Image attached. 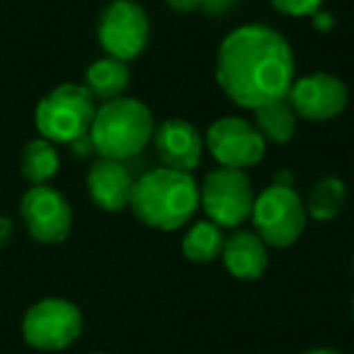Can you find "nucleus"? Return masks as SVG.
<instances>
[{
    "label": "nucleus",
    "instance_id": "nucleus-1",
    "mask_svg": "<svg viewBox=\"0 0 354 354\" xmlns=\"http://www.w3.org/2000/svg\"><path fill=\"white\" fill-rule=\"evenodd\" d=\"M214 75L233 104L252 109L284 100L296 80L294 51L281 32L267 25H243L223 37Z\"/></svg>",
    "mask_w": 354,
    "mask_h": 354
},
{
    "label": "nucleus",
    "instance_id": "nucleus-2",
    "mask_svg": "<svg viewBox=\"0 0 354 354\" xmlns=\"http://www.w3.org/2000/svg\"><path fill=\"white\" fill-rule=\"evenodd\" d=\"M129 209L156 231H180L199 212V183L192 172L156 167L136 177Z\"/></svg>",
    "mask_w": 354,
    "mask_h": 354
},
{
    "label": "nucleus",
    "instance_id": "nucleus-3",
    "mask_svg": "<svg viewBox=\"0 0 354 354\" xmlns=\"http://www.w3.org/2000/svg\"><path fill=\"white\" fill-rule=\"evenodd\" d=\"M156 119L153 112L136 97H117L97 104L90 138L97 156L124 160L136 158L153 141Z\"/></svg>",
    "mask_w": 354,
    "mask_h": 354
},
{
    "label": "nucleus",
    "instance_id": "nucleus-4",
    "mask_svg": "<svg viewBox=\"0 0 354 354\" xmlns=\"http://www.w3.org/2000/svg\"><path fill=\"white\" fill-rule=\"evenodd\" d=\"M97 102L85 85L64 83L46 93L35 109V127L41 138L51 143H66L90 133Z\"/></svg>",
    "mask_w": 354,
    "mask_h": 354
},
{
    "label": "nucleus",
    "instance_id": "nucleus-5",
    "mask_svg": "<svg viewBox=\"0 0 354 354\" xmlns=\"http://www.w3.org/2000/svg\"><path fill=\"white\" fill-rule=\"evenodd\" d=\"M250 221L267 248H291L306 231V204L294 187L274 185L255 194Z\"/></svg>",
    "mask_w": 354,
    "mask_h": 354
},
{
    "label": "nucleus",
    "instance_id": "nucleus-6",
    "mask_svg": "<svg viewBox=\"0 0 354 354\" xmlns=\"http://www.w3.org/2000/svg\"><path fill=\"white\" fill-rule=\"evenodd\" d=\"M255 189L245 170L216 167L199 185V209L221 228H241L250 218Z\"/></svg>",
    "mask_w": 354,
    "mask_h": 354
},
{
    "label": "nucleus",
    "instance_id": "nucleus-7",
    "mask_svg": "<svg viewBox=\"0 0 354 354\" xmlns=\"http://www.w3.org/2000/svg\"><path fill=\"white\" fill-rule=\"evenodd\" d=\"M83 333V313L73 301L41 299L22 318V337L37 352H64Z\"/></svg>",
    "mask_w": 354,
    "mask_h": 354
},
{
    "label": "nucleus",
    "instance_id": "nucleus-8",
    "mask_svg": "<svg viewBox=\"0 0 354 354\" xmlns=\"http://www.w3.org/2000/svg\"><path fill=\"white\" fill-rule=\"evenodd\" d=\"M151 39L148 12L136 0H109L97 17V41L104 56L133 61L146 51Z\"/></svg>",
    "mask_w": 354,
    "mask_h": 354
},
{
    "label": "nucleus",
    "instance_id": "nucleus-9",
    "mask_svg": "<svg viewBox=\"0 0 354 354\" xmlns=\"http://www.w3.org/2000/svg\"><path fill=\"white\" fill-rule=\"evenodd\" d=\"M20 216L30 238L41 245H59L73 228V209L68 199L51 185H35L22 194Z\"/></svg>",
    "mask_w": 354,
    "mask_h": 354
},
{
    "label": "nucleus",
    "instance_id": "nucleus-10",
    "mask_svg": "<svg viewBox=\"0 0 354 354\" xmlns=\"http://www.w3.org/2000/svg\"><path fill=\"white\" fill-rule=\"evenodd\" d=\"M204 146L209 148L218 167L248 170L265 158L267 143L255 124L243 117H221L212 122L204 133Z\"/></svg>",
    "mask_w": 354,
    "mask_h": 354
},
{
    "label": "nucleus",
    "instance_id": "nucleus-11",
    "mask_svg": "<svg viewBox=\"0 0 354 354\" xmlns=\"http://www.w3.org/2000/svg\"><path fill=\"white\" fill-rule=\"evenodd\" d=\"M286 100L299 119L330 122L347 109L349 90L342 78L325 73V71H315V73L296 78L286 93Z\"/></svg>",
    "mask_w": 354,
    "mask_h": 354
},
{
    "label": "nucleus",
    "instance_id": "nucleus-12",
    "mask_svg": "<svg viewBox=\"0 0 354 354\" xmlns=\"http://www.w3.org/2000/svg\"><path fill=\"white\" fill-rule=\"evenodd\" d=\"M153 146H156L158 160L162 167L172 170L194 172L204 156V136L192 122L183 117H170L156 124L153 131Z\"/></svg>",
    "mask_w": 354,
    "mask_h": 354
},
{
    "label": "nucleus",
    "instance_id": "nucleus-13",
    "mask_svg": "<svg viewBox=\"0 0 354 354\" xmlns=\"http://www.w3.org/2000/svg\"><path fill=\"white\" fill-rule=\"evenodd\" d=\"M133 175L124 160H114V158L97 156L88 167V177H85V187L93 199V204L102 212L117 214L129 209L133 192Z\"/></svg>",
    "mask_w": 354,
    "mask_h": 354
},
{
    "label": "nucleus",
    "instance_id": "nucleus-14",
    "mask_svg": "<svg viewBox=\"0 0 354 354\" xmlns=\"http://www.w3.org/2000/svg\"><path fill=\"white\" fill-rule=\"evenodd\" d=\"M221 260L233 279L255 281L267 272L270 252H267V243L262 241L255 231L236 228V231H233L231 236H226V241H223Z\"/></svg>",
    "mask_w": 354,
    "mask_h": 354
},
{
    "label": "nucleus",
    "instance_id": "nucleus-15",
    "mask_svg": "<svg viewBox=\"0 0 354 354\" xmlns=\"http://www.w3.org/2000/svg\"><path fill=\"white\" fill-rule=\"evenodd\" d=\"M85 90L95 97V102H109V100L124 97L129 83H131V68L127 61L114 56H100L85 71Z\"/></svg>",
    "mask_w": 354,
    "mask_h": 354
},
{
    "label": "nucleus",
    "instance_id": "nucleus-16",
    "mask_svg": "<svg viewBox=\"0 0 354 354\" xmlns=\"http://www.w3.org/2000/svg\"><path fill=\"white\" fill-rule=\"evenodd\" d=\"M255 129L260 131V136L265 138V143H277L284 146L294 138L296 127H299V117H296L294 107L289 104V100H274L267 102L262 107L255 109Z\"/></svg>",
    "mask_w": 354,
    "mask_h": 354
},
{
    "label": "nucleus",
    "instance_id": "nucleus-17",
    "mask_svg": "<svg viewBox=\"0 0 354 354\" xmlns=\"http://www.w3.org/2000/svg\"><path fill=\"white\" fill-rule=\"evenodd\" d=\"M344 202H347V185L335 175H328L310 187L308 197H306V214L308 218L320 223L335 221L342 212Z\"/></svg>",
    "mask_w": 354,
    "mask_h": 354
},
{
    "label": "nucleus",
    "instance_id": "nucleus-18",
    "mask_svg": "<svg viewBox=\"0 0 354 354\" xmlns=\"http://www.w3.org/2000/svg\"><path fill=\"white\" fill-rule=\"evenodd\" d=\"M61 167V156L56 151V143L46 138H35L25 146L20 158L22 177L35 187V185H49Z\"/></svg>",
    "mask_w": 354,
    "mask_h": 354
},
{
    "label": "nucleus",
    "instance_id": "nucleus-19",
    "mask_svg": "<svg viewBox=\"0 0 354 354\" xmlns=\"http://www.w3.org/2000/svg\"><path fill=\"white\" fill-rule=\"evenodd\" d=\"M223 228L214 221H197L187 233L183 236V255L194 265H209L218 260L223 250Z\"/></svg>",
    "mask_w": 354,
    "mask_h": 354
},
{
    "label": "nucleus",
    "instance_id": "nucleus-20",
    "mask_svg": "<svg viewBox=\"0 0 354 354\" xmlns=\"http://www.w3.org/2000/svg\"><path fill=\"white\" fill-rule=\"evenodd\" d=\"M272 8L286 17H313L323 10V0H270Z\"/></svg>",
    "mask_w": 354,
    "mask_h": 354
},
{
    "label": "nucleus",
    "instance_id": "nucleus-21",
    "mask_svg": "<svg viewBox=\"0 0 354 354\" xmlns=\"http://www.w3.org/2000/svg\"><path fill=\"white\" fill-rule=\"evenodd\" d=\"M236 3L238 0H202V8H199V10L212 17H226L228 12L236 8Z\"/></svg>",
    "mask_w": 354,
    "mask_h": 354
},
{
    "label": "nucleus",
    "instance_id": "nucleus-22",
    "mask_svg": "<svg viewBox=\"0 0 354 354\" xmlns=\"http://www.w3.org/2000/svg\"><path fill=\"white\" fill-rule=\"evenodd\" d=\"M71 153H73L75 158H90V156H97V151H95V143L93 138H90V133H85V136L75 138V141L68 143Z\"/></svg>",
    "mask_w": 354,
    "mask_h": 354
},
{
    "label": "nucleus",
    "instance_id": "nucleus-23",
    "mask_svg": "<svg viewBox=\"0 0 354 354\" xmlns=\"http://www.w3.org/2000/svg\"><path fill=\"white\" fill-rule=\"evenodd\" d=\"M165 3L175 12H197L202 8V0H165Z\"/></svg>",
    "mask_w": 354,
    "mask_h": 354
},
{
    "label": "nucleus",
    "instance_id": "nucleus-24",
    "mask_svg": "<svg viewBox=\"0 0 354 354\" xmlns=\"http://www.w3.org/2000/svg\"><path fill=\"white\" fill-rule=\"evenodd\" d=\"M310 20H313V30L315 32H330V30H333V15H330V12L318 10L313 17H310Z\"/></svg>",
    "mask_w": 354,
    "mask_h": 354
},
{
    "label": "nucleus",
    "instance_id": "nucleus-25",
    "mask_svg": "<svg viewBox=\"0 0 354 354\" xmlns=\"http://www.w3.org/2000/svg\"><path fill=\"white\" fill-rule=\"evenodd\" d=\"M10 236H12V218L0 214V250L10 243Z\"/></svg>",
    "mask_w": 354,
    "mask_h": 354
},
{
    "label": "nucleus",
    "instance_id": "nucleus-26",
    "mask_svg": "<svg viewBox=\"0 0 354 354\" xmlns=\"http://www.w3.org/2000/svg\"><path fill=\"white\" fill-rule=\"evenodd\" d=\"M304 354H339L337 349H330V347H318V349H308Z\"/></svg>",
    "mask_w": 354,
    "mask_h": 354
},
{
    "label": "nucleus",
    "instance_id": "nucleus-27",
    "mask_svg": "<svg viewBox=\"0 0 354 354\" xmlns=\"http://www.w3.org/2000/svg\"><path fill=\"white\" fill-rule=\"evenodd\" d=\"M352 270H354V252H352Z\"/></svg>",
    "mask_w": 354,
    "mask_h": 354
},
{
    "label": "nucleus",
    "instance_id": "nucleus-28",
    "mask_svg": "<svg viewBox=\"0 0 354 354\" xmlns=\"http://www.w3.org/2000/svg\"><path fill=\"white\" fill-rule=\"evenodd\" d=\"M93 354H107V352H93Z\"/></svg>",
    "mask_w": 354,
    "mask_h": 354
},
{
    "label": "nucleus",
    "instance_id": "nucleus-29",
    "mask_svg": "<svg viewBox=\"0 0 354 354\" xmlns=\"http://www.w3.org/2000/svg\"><path fill=\"white\" fill-rule=\"evenodd\" d=\"M352 310H354V299H352Z\"/></svg>",
    "mask_w": 354,
    "mask_h": 354
}]
</instances>
